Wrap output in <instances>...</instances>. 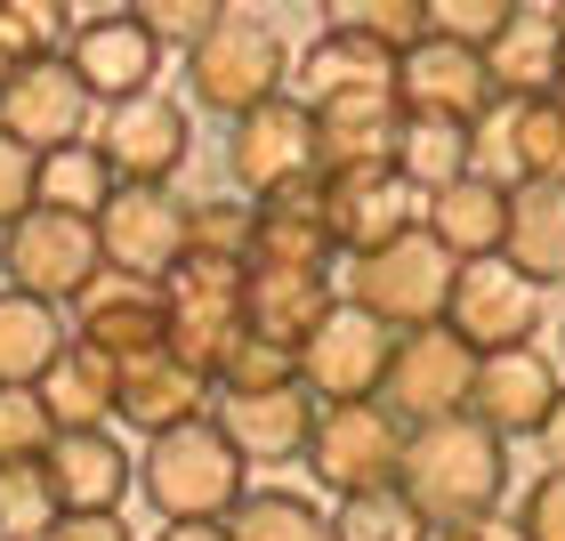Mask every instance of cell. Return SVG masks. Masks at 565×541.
Returning a JSON list of instances; mask_svg holds the SVG:
<instances>
[{
    "label": "cell",
    "mask_w": 565,
    "mask_h": 541,
    "mask_svg": "<svg viewBox=\"0 0 565 541\" xmlns=\"http://www.w3.org/2000/svg\"><path fill=\"white\" fill-rule=\"evenodd\" d=\"M73 41V9L65 0H0V57L33 65V57H65Z\"/></svg>",
    "instance_id": "cell-37"
},
{
    "label": "cell",
    "mask_w": 565,
    "mask_h": 541,
    "mask_svg": "<svg viewBox=\"0 0 565 541\" xmlns=\"http://www.w3.org/2000/svg\"><path fill=\"white\" fill-rule=\"evenodd\" d=\"M41 477L57 509H121L138 485V460L121 453L114 428H57V445L41 453Z\"/></svg>",
    "instance_id": "cell-24"
},
{
    "label": "cell",
    "mask_w": 565,
    "mask_h": 541,
    "mask_svg": "<svg viewBox=\"0 0 565 541\" xmlns=\"http://www.w3.org/2000/svg\"><path fill=\"white\" fill-rule=\"evenodd\" d=\"M24 211H41V153L0 138V226H17Z\"/></svg>",
    "instance_id": "cell-45"
},
{
    "label": "cell",
    "mask_w": 565,
    "mask_h": 541,
    "mask_svg": "<svg viewBox=\"0 0 565 541\" xmlns=\"http://www.w3.org/2000/svg\"><path fill=\"white\" fill-rule=\"evenodd\" d=\"M73 340L106 348V356H146L170 340V307H162V283L146 275H97L82 299H73Z\"/></svg>",
    "instance_id": "cell-21"
},
{
    "label": "cell",
    "mask_w": 565,
    "mask_h": 541,
    "mask_svg": "<svg viewBox=\"0 0 565 541\" xmlns=\"http://www.w3.org/2000/svg\"><path fill=\"white\" fill-rule=\"evenodd\" d=\"M477 364L484 356L460 340L452 323H420V331H396V364H388V396L404 421H445V412H469L477 396Z\"/></svg>",
    "instance_id": "cell-12"
},
{
    "label": "cell",
    "mask_w": 565,
    "mask_h": 541,
    "mask_svg": "<svg viewBox=\"0 0 565 541\" xmlns=\"http://www.w3.org/2000/svg\"><path fill=\"white\" fill-rule=\"evenodd\" d=\"M114 162H106V146L82 138V146H57V153H41V211H82L97 219L114 202Z\"/></svg>",
    "instance_id": "cell-35"
},
{
    "label": "cell",
    "mask_w": 565,
    "mask_h": 541,
    "mask_svg": "<svg viewBox=\"0 0 565 541\" xmlns=\"http://www.w3.org/2000/svg\"><path fill=\"white\" fill-rule=\"evenodd\" d=\"M291 41L275 33L267 17H243V9H226L211 33H202L186 49V89H194V106H211L226 121H243L250 106H267V97L291 89Z\"/></svg>",
    "instance_id": "cell-4"
},
{
    "label": "cell",
    "mask_w": 565,
    "mask_h": 541,
    "mask_svg": "<svg viewBox=\"0 0 565 541\" xmlns=\"http://www.w3.org/2000/svg\"><path fill=\"white\" fill-rule=\"evenodd\" d=\"M388 364H396V331L364 316L355 299H340L331 316L299 340V380L316 404H364L388 389Z\"/></svg>",
    "instance_id": "cell-9"
},
{
    "label": "cell",
    "mask_w": 565,
    "mask_h": 541,
    "mask_svg": "<svg viewBox=\"0 0 565 541\" xmlns=\"http://www.w3.org/2000/svg\"><path fill=\"white\" fill-rule=\"evenodd\" d=\"M331 307H340V267H250V331L299 348Z\"/></svg>",
    "instance_id": "cell-27"
},
{
    "label": "cell",
    "mask_w": 565,
    "mask_h": 541,
    "mask_svg": "<svg viewBox=\"0 0 565 541\" xmlns=\"http://www.w3.org/2000/svg\"><path fill=\"white\" fill-rule=\"evenodd\" d=\"M73 331L57 323V299H33V291H0V389H41V372L57 364V348Z\"/></svg>",
    "instance_id": "cell-32"
},
{
    "label": "cell",
    "mask_w": 565,
    "mask_h": 541,
    "mask_svg": "<svg viewBox=\"0 0 565 541\" xmlns=\"http://www.w3.org/2000/svg\"><path fill=\"white\" fill-rule=\"evenodd\" d=\"M97 243L114 275L162 283L194 251V202H178L170 187H114V202L97 211Z\"/></svg>",
    "instance_id": "cell-11"
},
{
    "label": "cell",
    "mask_w": 565,
    "mask_h": 541,
    "mask_svg": "<svg viewBox=\"0 0 565 541\" xmlns=\"http://www.w3.org/2000/svg\"><path fill=\"white\" fill-rule=\"evenodd\" d=\"M420 226L452 251L460 267L469 259H501V243H509V178L469 170V178H452V187H436Z\"/></svg>",
    "instance_id": "cell-25"
},
{
    "label": "cell",
    "mask_w": 565,
    "mask_h": 541,
    "mask_svg": "<svg viewBox=\"0 0 565 541\" xmlns=\"http://www.w3.org/2000/svg\"><path fill=\"white\" fill-rule=\"evenodd\" d=\"M57 445V421H49L41 389H0V469H24Z\"/></svg>",
    "instance_id": "cell-40"
},
{
    "label": "cell",
    "mask_w": 565,
    "mask_h": 541,
    "mask_svg": "<svg viewBox=\"0 0 565 541\" xmlns=\"http://www.w3.org/2000/svg\"><path fill=\"white\" fill-rule=\"evenodd\" d=\"M557 340H565V331H557Z\"/></svg>",
    "instance_id": "cell-54"
},
{
    "label": "cell",
    "mask_w": 565,
    "mask_h": 541,
    "mask_svg": "<svg viewBox=\"0 0 565 541\" xmlns=\"http://www.w3.org/2000/svg\"><path fill=\"white\" fill-rule=\"evenodd\" d=\"M250 267H340V235H331L323 170L259 202V219H250Z\"/></svg>",
    "instance_id": "cell-22"
},
{
    "label": "cell",
    "mask_w": 565,
    "mask_h": 541,
    "mask_svg": "<svg viewBox=\"0 0 565 541\" xmlns=\"http://www.w3.org/2000/svg\"><path fill=\"white\" fill-rule=\"evenodd\" d=\"M484 146H501L509 178H550V187H565V89H542V97L501 106L477 130V162H484Z\"/></svg>",
    "instance_id": "cell-26"
},
{
    "label": "cell",
    "mask_w": 565,
    "mask_h": 541,
    "mask_svg": "<svg viewBox=\"0 0 565 541\" xmlns=\"http://www.w3.org/2000/svg\"><path fill=\"white\" fill-rule=\"evenodd\" d=\"M428 541H518V518H469V526H428Z\"/></svg>",
    "instance_id": "cell-48"
},
{
    "label": "cell",
    "mask_w": 565,
    "mask_h": 541,
    "mask_svg": "<svg viewBox=\"0 0 565 541\" xmlns=\"http://www.w3.org/2000/svg\"><path fill=\"white\" fill-rule=\"evenodd\" d=\"M396 97H404V114H452V121H477V130L501 114V89H493L484 49L445 41V33H420L413 49H404Z\"/></svg>",
    "instance_id": "cell-14"
},
{
    "label": "cell",
    "mask_w": 565,
    "mask_h": 541,
    "mask_svg": "<svg viewBox=\"0 0 565 541\" xmlns=\"http://www.w3.org/2000/svg\"><path fill=\"white\" fill-rule=\"evenodd\" d=\"M557 89H565V82H557Z\"/></svg>",
    "instance_id": "cell-55"
},
{
    "label": "cell",
    "mask_w": 565,
    "mask_h": 541,
    "mask_svg": "<svg viewBox=\"0 0 565 541\" xmlns=\"http://www.w3.org/2000/svg\"><path fill=\"white\" fill-rule=\"evenodd\" d=\"M396 170L413 178L420 194H436V187H452V178L484 170V162H477V121H452V114H404Z\"/></svg>",
    "instance_id": "cell-33"
},
{
    "label": "cell",
    "mask_w": 565,
    "mask_h": 541,
    "mask_svg": "<svg viewBox=\"0 0 565 541\" xmlns=\"http://www.w3.org/2000/svg\"><path fill=\"white\" fill-rule=\"evenodd\" d=\"M557 396H565V372L550 364V348L525 340V348H493V356L477 364V396H469V412L518 445V436H542V428H550Z\"/></svg>",
    "instance_id": "cell-19"
},
{
    "label": "cell",
    "mask_w": 565,
    "mask_h": 541,
    "mask_svg": "<svg viewBox=\"0 0 565 541\" xmlns=\"http://www.w3.org/2000/svg\"><path fill=\"white\" fill-rule=\"evenodd\" d=\"M542 453H550V469H565V396L550 412V428H542Z\"/></svg>",
    "instance_id": "cell-50"
},
{
    "label": "cell",
    "mask_w": 565,
    "mask_h": 541,
    "mask_svg": "<svg viewBox=\"0 0 565 541\" xmlns=\"http://www.w3.org/2000/svg\"><path fill=\"white\" fill-rule=\"evenodd\" d=\"M89 138L106 146V162H114L121 187H170V178L186 170V153H194V114L178 106L170 89H146V97L106 106Z\"/></svg>",
    "instance_id": "cell-10"
},
{
    "label": "cell",
    "mask_w": 565,
    "mask_h": 541,
    "mask_svg": "<svg viewBox=\"0 0 565 541\" xmlns=\"http://www.w3.org/2000/svg\"><path fill=\"white\" fill-rule=\"evenodd\" d=\"M226 9H235V0H130V17H146L162 49H194Z\"/></svg>",
    "instance_id": "cell-44"
},
{
    "label": "cell",
    "mask_w": 565,
    "mask_h": 541,
    "mask_svg": "<svg viewBox=\"0 0 565 541\" xmlns=\"http://www.w3.org/2000/svg\"><path fill=\"white\" fill-rule=\"evenodd\" d=\"M484 65H493L501 106L557 89V82H565V24H557V9H525V17L509 24L493 49H484Z\"/></svg>",
    "instance_id": "cell-30"
},
{
    "label": "cell",
    "mask_w": 565,
    "mask_h": 541,
    "mask_svg": "<svg viewBox=\"0 0 565 541\" xmlns=\"http://www.w3.org/2000/svg\"><path fill=\"white\" fill-rule=\"evenodd\" d=\"M0 275L33 299H57L73 307L106 267V243H97V219L82 211H24L17 226H0Z\"/></svg>",
    "instance_id": "cell-6"
},
{
    "label": "cell",
    "mask_w": 565,
    "mask_h": 541,
    "mask_svg": "<svg viewBox=\"0 0 565 541\" xmlns=\"http://www.w3.org/2000/svg\"><path fill=\"white\" fill-rule=\"evenodd\" d=\"M518 541H565V469H542L518 501Z\"/></svg>",
    "instance_id": "cell-46"
},
{
    "label": "cell",
    "mask_w": 565,
    "mask_h": 541,
    "mask_svg": "<svg viewBox=\"0 0 565 541\" xmlns=\"http://www.w3.org/2000/svg\"><path fill=\"white\" fill-rule=\"evenodd\" d=\"M323 202H331V235H340V259L355 251H380L396 235H413L428 194L404 178L396 162H372V170H323Z\"/></svg>",
    "instance_id": "cell-16"
},
{
    "label": "cell",
    "mask_w": 565,
    "mask_h": 541,
    "mask_svg": "<svg viewBox=\"0 0 565 541\" xmlns=\"http://www.w3.org/2000/svg\"><path fill=\"white\" fill-rule=\"evenodd\" d=\"M162 307H170V348L194 356L218 380V364L250 331V259H202V251H186L162 275Z\"/></svg>",
    "instance_id": "cell-5"
},
{
    "label": "cell",
    "mask_w": 565,
    "mask_h": 541,
    "mask_svg": "<svg viewBox=\"0 0 565 541\" xmlns=\"http://www.w3.org/2000/svg\"><path fill=\"white\" fill-rule=\"evenodd\" d=\"M41 404L57 428H106L121 421V356L89 348V340H65L57 364L41 372Z\"/></svg>",
    "instance_id": "cell-28"
},
{
    "label": "cell",
    "mask_w": 565,
    "mask_h": 541,
    "mask_svg": "<svg viewBox=\"0 0 565 541\" xmlns=\"http://www.w3.org/2000/svg\"><path fill=\"white\" fill-rule=\"evenodd\" d=\"M323 24H340V33H364L380 49H413L428 33V0H323Z\"/></svg>",
    "instance_id": "cell-38"
},
{
    "label": "cell",
    "mask_w": 565,
    "mask_h": 541,
    "mask_svg": "<svg viewBox=\"0 0 565 541\" xmlns=\"http://www.w3.org/2000/svg\"><path fill=\"white\" fill-rule=\"evenodd\" d=\"M396 65H404L396 49L323 24V33L299 49V65H291V97H307V106H340V97H396Z\"/></svg>",
    "instance_id": "cell-23"
},
{
    "label": "cell",
    "mask_w": 565,
    "mask_h": 541,
    "mask_svg": "<svg viewBox=\"0 0 565 541\" xmlns=\"http://www.w3.org/2000/svg\"><path fill=\"white\" fill-rule=\"evenodd\" d=\"M404 494L428 509V526H469L493 518L509 501V436L484 428L477 412H445V421H420L413 445H404Z\"/></svg>",
    "instance_id": "cell-1"
},
{
    "label": "cell",
    "mask_w": 565,
    "mask_h": 541,
    "mask_svg": "<svg viewBox=\"0 0 565 541\" xmlns=\"http://www.w3.org/2000/svg\"><path fill=\"white\" fill-rule=\"evenodd\" d=\"M211 421L235 436V453L250 469H282V460H307L323 404L307 396V380H291V389H218Z\"/></svg>",
    "instance_id": "cell-18"
},
{
    "label": "cell",
    "mask_w": 565,
    "mask_h": 541,
    "mask_svg": "<svg viewBox=\"0 0 565 541\" xmlns=\"http://www.w3.org/2000/svg\"><path fill=\"white\" fill-rule=\"evenodd\" d=\"M49 526H57V494H49L41 460L0 469V541H41Z\"/></svg>",
    "instance_id": "cell-39"
},
{
    "label": "cell",
    "mask_w": 565,
    "mask_h": 541,
    "mask_svg": "<svg viewBox=\"0 0 565 541\" xmlns=\"http://www.w3.org/2000/svg\"><path fill=\"white\" fill-rule=\"evenodd\" d=\"M316 170H323V138H316V106L307 97L282 89L267 106H250L243 121H226V178H235V194L267 202Z\"/></svg>",
    "instance_id": "cell-8"
},
{
    "label": "cell",
    "mask_w": 565,
    "mask_h": 541,
    "mask_svg": "<svg viewBox=\"0 0 565 541\" xmlns=\"http://www.w3.org/2000/svg\"><path fill=\"white\" fill-rule=\"evenodd\" d=\"M291 380H299V348L259 340V331H243L235 356L218 364V389H291Z\"/></svg>",
    "instance_id": "cell-43"
},
{
    "label": "cell",
    "mask_w": 565,
    "mask_h": 541,
    "mask_svg": "<svg viewBox=\"0 0 565 541\" xmlns=\"http://www.w3.org/2000/svg\"><path fill=\"white\" fill-rule=\"evenodd\" d=\"M138 485H146V501H153V518H162V526L235 518V501L250 494V460L235 453V436H226L218 421H186V428L146 436Z\"/></svg>",
    "instance_id": "cell-2"
},
{
    "label": "cell",
    "mask_w": 565,
    "mask_h": 541,
    "mask_svg": "<svg viewBox=\"0 0 565 541\" xmlns=\"http://www.w3.org/2000/svg\"><path fill=\"white\" fill-rule=\"evenodd\" d=\"M501 259L533 275L542 291H557L565 283V187H550V178H509V243Z\"/></svg>",
    "instance_id": "cell-29"
},
{
    "label": "cell",
    "mask_w": 565,
    "mask_h": 541,
    "mask_svg": "<svg viewBox=\"0 0 565 541\" xmlns=\"http://www.w3.org/2000/svg\"><path fill=\"white\" fill-rule=\"evenodd\" d=\"M550 9H557V24H565V0H550Z\"/></svg>",
    "instance_id": "cell-53"
},
{
    "label": "cell",
    "mask_w": 565,
    "mask_h": 541,
    "mask_svg": "<svg viewBox=\"0 0 565 541\" xmlns=\"http://www.w3.org/2000/svg\"><path fill=\"white\" fill-rule=\"evenodd\" d=\"M41 541H138V533L121 526V509H57V526Z\"/></svg>",
    "instance_id": "cell-47"
},
{
    "label": "cell",
    "mask_w": 565,
    "mask_h": 541,
    "mask_svg": "<svg viewBox=\"0 0 565 541\" xmlns=\"http://www.w3.org/2000/svg\"><path fill=\"white\" fill-rule=\"evenodd\" d=\"M9 73H17V65H9V57H0V82H9Z\"/></svg>",
    "instance_id": "cell-52"
},
{
    "label": "cell",
    "mask_w": 565,
    "mask_h": 541,
    "mask_svg": "<svg viewBox=\"0 0 565 541\" xmlns=\"http://www.w3.org/2000/svg\"><path fill=\"white\" fill-rule=\"evenodd\" d=\"M89 121H97V97L65 57H33V65H17L9 82H0V138H17L33 153L82 146Z\"/></svg>",
    "instance_id": "cell-13"
},
{
    "label": "cell",
    "mask_w": 565,
    "mask_h": 541,
    "mask_svg": "<svg viewBox=\"0 0 565 541\" xmlns=\"http://www.w3.org/2000/svg\"><path fill=\"white\" fill-rule=\"evenodd\" d=\"M153 541H235V533H226V518H186V526H162Z\"/></svg>",
    "instance_id": "cell-49"
},
{
    "label": "cell",
    "mask_w": 565,
    "mask_h": 541,
    "mask_svg": "<svg viewBox=\"0 0 565 541\" xmlns=\"http://www.w3.org/2000/svg\"><path fill=\"white\" fill-rule=\"evenodd\" d=\"M226 533L235 541H340L331 533V509H316L291 485H250L235 501V518H226Z\"/></svg>",
    "instance_id": "cell-34"
},
{
    "label": "cell",
    "mask_w": 565,
    "mask_h": 541,
    "mask_svg": "<svg viewBox=\"0 0 565 541\" xmlns=\"http://www.w3.org/2000/svg\"><path fill=\"white\" fill-rule=\"evenodd\" d=\"M445 323H452L477 356L525 348V340H542V283L518 275L509 259H469V267H460V283H452Z\"/></svg>",
    "instance_id": "cell-15"
},
{
    "label": "cell",
    "mask_w": 565,
    "mask_h": 541,
    "mask_svg": "<svg viewBox=\"0 0 565 541\" xmlns=\"http://www.w3.org/2000/svg\"><path fill=\"white\" fill-rule=\"evenodd\" d=\"M211 404H218V380L202 372L194 356H178L170 340L121 364V421H130L138 436H162V428L211 421Z\"/></svg>",
    "instance_id": "cell-20"
},
{
    "label": "cell",
    "mask_w": 565,
    "mask_h": 541,
    "mask_svg": "<svg viewBox=\"0 0 565 541\" xmlns=\"http://www.w3.org/2000/svg\"><path fill=\"white\" fill-rule=\"evenodd\" d=\"M316 138H323V170H372V162H396L404 97H340V106H316Z\"/></svg>",
    "instance_id": "cell-31"
},
{
    "label": "cell",
    "mask_w": 565,
    "mask_h": 541,
    "mask_svg": "<svg viewBox=\"0 0 565 541\" xmlns=\"http://www.w3.org/2000/svg\"><path fill=\"white\" fill-rule=\"evenodd\" d=\"M65 9H73V24H82V17H114V9H130V0H65Z\"/></svg>",
    "instance_id": "cell-51"
},
{
    "label": "cell",
    "mask_w": 565,
    "mask_h": 541,
    "mask_svg": "<svg viewBox=\"0 0 565 541\" xmlns=\"http://www.w3.org/2000/svg\"><path fill=\"white\" fill-rule=\"evenodd\" d=\"M518 17H525V0H428V33L469 41V49H493Z\"/></svg>",
    "instance_id": "cell-41"
},
{
    "label": "cell",
    "mask_w": 565,
    "mask_h": 541,
    "mask_svg": "<svg viewBox=\"0 0 565 541\" xmlns=\"http://www.w3.org/2000/svg\"><path fill=\"white\" fill-rule=\"evenodd\" d=\"M452 283H460V259L428 235V226H413V235H396V243H380V251L340 259V299H355L364 316H380L388 331L445 323Z\"/></svg>",
    "instance_id": "cell-3"
},
{
    "label": "cell",
    "mask_w": 565,
    "mask_h": 541,
    "mask_svg": "<svg viewBox=\"0 0 565 541\" xmlns=\"http://www.w3.org/2000/svg\"><path fill=\"white\" fill-rule=\"evenodd\" d=\"M162 57H170V49L153 41V24L130 17V9H114V17H82V24H73V41H65V65L89 82L97 106H121V97L162 89Z\"/></svg>",
    "instance_id": "cell-17"
},
{
    "label": "cell",
    "mask_w": 565,
    "mask_h": 541,
    "mask_svg": "<svg viewBox=\"0 0 565 541\" xmlns=\"http://www.w3.org/2000/svg\"><path fill=\"white\" fill-rule=\"evenodd\" d=\"M331 533L340 541H428V509L404 485H372V494H340Z\"/></svg>",
    "instance_id": "cell-36"
},
{
    "label": "cell",
    "mask_w": 565,
    "mask_h": 541,
    "mask_svg": "<svg viewBox=\"0 0 565 541\" xmlns=\"http://www.w3.org/2000/svg\"><path fill=\"white\" fill-rule=\"evenodd\" d=\"M404 445H413V421H404L388 396L323 404L316 445H307V469H316L323 494H372V485L404 477Z\"/></svg>",
    "instance_id": "cell-7"
},
{
    "label": "cell",
    "mask_w": 565,
    "mask_h": 541,
    "mask_svg": "<svg viewBox=\"0 0 565 541\" xmlns=\"http://www.w3.org/2000/svg\"><path fill=\"white\" fill-rule=\"evenodd\" d=\"M250 219H259L250 194L194 202V251H202V259H250Z\"/></svg>",
    "instance_id": "cell-42"
}]
</instances>
